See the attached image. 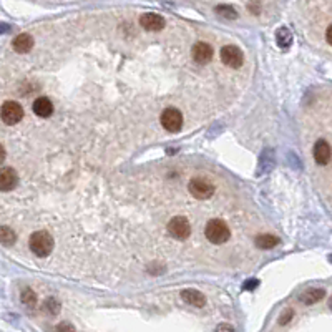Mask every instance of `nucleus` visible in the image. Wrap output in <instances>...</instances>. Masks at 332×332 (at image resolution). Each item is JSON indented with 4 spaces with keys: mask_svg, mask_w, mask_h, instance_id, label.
I'll return each mask as SVG.
<instances>
[{
    "mask_svg": "<svg viewBox=\"0 0 332 332\" xmlns=\"http://www.w3.org/2000/svg\"><path fill=\"white\" fill-rule=\"evenodd\" d=\"M30 251L39 258H47L53 251V238L47 231H35L29 239Z\"/></svg>",
    "mask_w": 332,
    "mask_h": 332,
    "instance_id": "1",
    "label": "nucleus"
},
{
    "mask_svg": "<svg viewBox=\"0 0 332 332\" xmlns=\"http://www.w3.org/2000/svg\"><path fill=\"white\" fill-rule=\"evenodd\" d=\"M204 235L208 238L209 243L213 244H225L231 236V231L228 225L223 219H211L208 225H206Z\"/></svg>",
    "mask_w": 332,
    "mask_h": 332,
    "instance_id": "2",
    "label": "nucleus"
},
{
    "mask_svg": "<svg viewBox=\"0 0 332 332\" xmlns=\"http://www.w3.org/2000/svg\"><path fill=\"white\" fill-rule=\"evenodd\" d=\"M0 118L5 125L12 127V125H17L22 118H24V108L19 101L9 100L4 101V105L0 106Z\"/></svg>",
    "mask_w": 332,
    "mask_h": 332,
    "instance_id": "3",
    "label": "nucleus"
},
{
    "mask_svg": "<svg viewBox=\"0 0 332 332\" xmlns=\"http://www.w3.org/2000/svg\"><path fill=\"white\" fill-rule=\"evenodd\" d=\"M188 189H189V193L198 199H208L214 194L213 183L204 178H193L188 184Z\"/></svg>",
    "mask_w": 332,
    "mask_h": 332,
    "instance_id": "4",
    "label": "nucleus"
},
{
    "mask_svg": "<svg viewBox=\"0 0 332 332\" xmlns=\"http://www.w3.org/2000/svg\"><path fill=\"white\" fill-rule=\"evenodd\" d=\"M168 233L173 238L179 239V241H184V239H188L189 235H191V226H189V221L186 217L176 216L168 223Z\"/></svg>",
    "mask_w": 332,
    "mask_h": 332,
    "instance_id": "5",
    "label": "nucleus"
},
{
    "mask_svg": "<svg viewBox=\"0 0 332 332\" xmlns=\"http://www.w3.org/2000/svg\"><path fill=\"white\" fill-rule=\"evenodd\" d=\"M161 125L163 128H166L168 132H179L183 127V115L181 112L176 110V108H166L165 112L161 113Z\"/></svg>",
    "mask_w": 332,
    "mask_h": 332,
    "instance_id": "6",
    "label": "nucleus"
},
{
    "mask_svg": "<svg viewBox=\"0 0 332 332\" xmlns=\"http://www.w3.org/2000/svg\"><path fill=\"white\" fill-rule=\"evenodd\" d=\"M221 60L228 67L239 68L244 63V55H243L241 48H238L235 45H226L221 48Z\"/></svg>",
    "mask_w": 332,
    "mask_h": 332,
    "instance_id": "7",
    "label": "nucleus"
},
{
    "mask_svg": "<svg viewBox=\"0 0 332 332\" xmlns=\"http://www.w3.org/2000/svg\"><path fill=\"white\" fill-rule=\"evenodd\" d=\"M19 183V175L14 168H0V191L7 193L12 191V189L17 186Z\"/></svg>",
    "mask_w": 332,
    "mask_h": 332,
    "instance_id": "8",
    "label": "nucleus"
},
{
    "mask_svg": "<svg viewBox=\"0 0 332 332\" xmlns=\"http://www.w3.org/2000/svg\"><path fill=\"white\" fill-rule=\"evenodd\" d=\"M140 25L148 32H160L165 27V19L158 14H143L140 17Z\"/></svg>",
    "mask_w": 332,
    "mask_h": 332,
    "instance_id": "9",
    "label": "nucleus"
},
{
    "mask_svg": "<svg viewBox=\"0 0 332 332\" xmlns=\"http://www.w3.org/2000/svg\"><path fill=\"white\" fill-rule=\"evenodd\" d=\"M330 146L325 140H317L314 145V160L317 165L324 166L330 161Z\"/></svg>",
    "mask_w": 332,
    "mask_h": 332,
    "instance_id": "10",
    "label": "nucleus"
},
{
    "mask_svg": "<svg viewBox=\"0 0 332 332\" xmlns=\"http://www.w3.org/2000/svg\"><path fill=\"white\" fill-rule=\"evenodd\" d=\"M276 165V156H274V150L271 148H266L263 150V153L259 156V163H258V171H256V175L261 176L264 175V173L271 171Z\"/></svg>",
    "mask_w": 332,
    "mask_h": 332,
    "instance_id": "11",
    "label": "nucleus"
},
{
    "mask_svg": "<svg viewBox=\"0 0 332 332\" xmlns=\"http://www.w3.org/2000/svg\"><path fill=\"white\" fill-rule=\"evenodd\" d=\"M213 47L206 42H198L193 47V58L194 62L198 63H208L211 58H213Z\"/></svg>",
    "mask_w": 332,
    "mask_h": 332,
    "instance_id": "12",
    "label": "nucleus"
},
{
    "mask_svg": "<svg viewBox=\"0 0 332 332\" xmlns=\"http://www.w3.org/2000/svg\"><path fill=\"white\" fill-rule=\"evenodd\" d=\"M32 110H34V113H35L37 117L48 118L53 113V103L48 100L47 96H40V98H37V100L34 101V105H32Z\"/></svg>",
    "mask_w": 332,
    "mask_h": 332,
    "instance_id": "13",
    "label": "nucleus"
},
{
    "mask_svg": "<svg viewBox=\"0 0 332 332\" xmlns=\"http://www.w3.org/2000/svg\"><path fill=\"white\" fill-rule=\"evenodd\" d=\"M181 299L189 306L194 307H204L206 306V297L203 292L196 291V289H184L181 291Z\"/></svg>",
    "mask_w": 332,
    "mask_h": 332,
    "instance_id": "14",
    "label": "nucleus"
},
{
    "mask_svg": "<svg viewBox=\"0 0 332 332\" xmlns=\"http://www.w3.org/2000/svg\"><path fill=\"white\" fill-rule=\"evenodd\" d=\"M14 50L17 53H27L34 48V37L30 34H20L14 39L12 42Z\"/></svg>",
    "mask_w": 332,
    "mask_h": 332,
    "instance_id": "15",
    "label": "nucleus"
},
{
    "mask_svg": "<svg viewBox=\"0 0 332 332\" xmlns=\"http://www.w3.org/2000/svg\"><path fill=\"white\" fill-rule=\"evenodd\" d=\"M325 296V291L320 289V287H311V289L304 291L301 294V297H299V301L302 304H306V306H312V304L322 301Z\"/></svg>",
    "mask_w": 332,
    "mask_h": 332,
    "instance_id": "16",
    "label": "nucleus"
},
{
    "mask_svg": "<svg viewBox=\"0 0 332 332\" xmlns=\"http://www.w3.org/2000/svg\"><path fill=\"white\" fill-rule=\"evenodd\" d=\"M254 243L259 249H273L281 243V239L274 235H259L256 236Z\"/></svg>",
    "mask_w": 332,
    "mask_h": 332,
    "instance_id": "17",
    "label": "nucleus"
},
{
    "mask_svg": "<svg viewBox=\"0 0 332 332\" xmlns=\"http://www.w3.org/2000/svg\"><path fill=\"white\" fill-rule=\"evenodd\" d=\"M276 43H277V47L282 48V50H286V48L291 47L292 34H291V30L287 29V27H281V29H277V32H276Z\"/></svg>",
    "mask_w": 332,
    "mask_h": 332,
    "instance_id": "18",
    "label": "nucleus"
},
{
    "mask_svg": "<svg viewBox=\"0 0 332 332\" xmlns=\"http://www.w3.org/2000/svg\"><path fill=\"white\" fill-rule=\"evenodd\" d=\"M15 241H17V235H15V231L12 228L9 226H0V244H4V246H14Z\"/></svg>",
    "mask_w": 332,
    "mask_h": 332,
    "instance_id": "19",
    "label": "nucleus"
},
{
    "mask_svg": "<svg viewBox=\"0 0 332 332\" xmlns=\"http://www.w3.org/2000/svg\"><path fill=\"white\" fill-rule=\"evenodd\" d=\"M20 301H22V304H25L27 307H35L39 299H37V294H35L34 289L25 287V289L22 291V294H20Z\"/></svg>",
    "mask_w": 332,
    "mask_h": 332,
    "instance_id": "20",
    "label": "nucleus"
},
{
    "mask_svg": "<svg viewBox=\"0 0 332 332\" xmlns=\"http://www.w3.org/2000/svg\"><path fill=\"white\" fill-rule=\"evenodd\" d=\"M60 309H62V304L55 297H47L45 302H43V311L50 315H57L60 312Z\"/></svg>",
    "mask_w": 332,
    "mask_h": 332,
    "instance_id": "21",
    "label": "nucleus"
},
{
    "mask_svg": "<svg viewBox=\"0 0 332 332\" xmlns=\"http://www.w3.org/2000/svg\"><path fill=\"white\" fill-rule=\"evenodd\" d=\"M216 14L219 15V17L228 19V20H236L238 19V12L233 7H230V5H217Z\"/></svg>",
    "mask_w": 332,
    "mask_h": 332,
    "instance_id": "22",
    "label": "nucleus"
},
{
    "mask_svg": "<svg viewBox=\"0 0 332 332\" xmlns=\"http://www.w3.org/2000/svg\"><path fill=\"white\" fill-rule=\"evenodd\" d=\"M292 317H294V309L289 307L279 315V320H277V322H279V325H287L292 320Z\"/></svg>",
    "mask_w": 332,
    "mask_h": 332,
    "instance_id": "23",
    "label": "nucleus"
},
{
    "mask_svg": "<svg viewBox=\"0 0 332 332\" xmlns=\"http://www.w3.org/2000/svg\"><path fill=\"white\" fill-rule=\"evenodd\" d=\"M57 332H77L70 322H60L57 325Z\"/></svg>",
    "mask_w": 332,
    "mask_h": 332,
    "instance_id": "24",
    "label": "nucleus"
},
{
    "mask_svg": "<svg viewBox=\"0 0 332 332\" xmlns=\"http://www.w3.org/2000/svg\"><path fill=\"white\" fill-rule=\"evenodd\" d=\"M258 286H259V281H258V279H248V281L243 284V289H244V291H253V289H256Z\"/></svg>",
    "mask_w": 332,
    "mask_h": 332,
    "instance_id": "25",
    "label": "nucleus"
},
{
    "mask_svg": "<svg viewBox=\"0 0 332 332\" xmlns=\"http://www.w3.org/2000/svg\"><path fill=\"white\" fill-rule=\"evenodd\" d=\"M214 332H236V330H235V327H233L231 324L223 322V324H219V325H216Z\"/></svg>",
    "mask_w": 332,
    "mask_h": 332,
    "instance_id": "26",
    "label": "nucleus"
},
{
    "mask_svg": "<svg viewBox=\"0 0 332 332\" xmlns=\"http://www.w3.org/2000/svg\"><path fill=\"white\" fill-rule=\"evenodd\" d=\"M325 39H327V43H329V45H332V25H329L327 32H325Z\"/></svg>",
    "mask_w": 332,
    "mask_h": 332,
    "instance_id": "27",
    "label": "nucleus"
},
{
    "mask_svg": "<svg viewBox=\"0 0 332 332\" xmlns=\"http://www.w3.org/2000/svg\"><path fill=\"white\" fill-rule=\"evenodd\" d=\"M9 30H10V27L7 24H0V35L5 34V32H9Z\"/></svg>",
    "mask_w": 332,
    "mask_h": 332,
    "instance_id": "28",
    "label": "nucleus"
},
{
    "mask_svg": "<svg viewBox=\"0 0 332 332\" xmlns=\"http://www.w3.org/2000/svg\"><path fill=\"white\" fill-rule=\"evenodd\" d=\"M4 160H5V148L2 145H0V165L4 163Z\"/></svg>",
    "mask_w": 332,
    "mask_h": 332,
    "instance_id": "29",
    "label": "nucleus"
},
{
    "mask_svg": "<svg viewBox=\"0 0 332 332\" xmlns=\"http://www.w3.org/2000/svg\"><path fill=\"white\" fill-rule=\"evenodd\" d=\"M329 307H330V311H332V297H330V301H329Z\"/></svg>",
    "mask_w": 332,
    "mask_h": 332,
    "instance_id": "30",
    "label": "nucleus"
}]
</instances>
